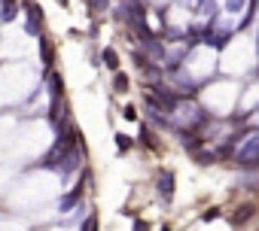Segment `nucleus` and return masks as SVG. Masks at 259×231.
I'll return each instance as SVG.
<instances>
[{
	"label": "nucleus",
	"mask_w": 259,
	"mask_h": 231,
	"mask_svg": "<svg viewBox=\"0 0 259 231\" xmlns=\"http://www.w3.org/2000/svg\"><path fill=\"white\" fill-rule=\"evenodd\" d=\"M183 146H186V149H192V152H195V149H198V146H201V137H195V134H186V131H183Z\"/></svg>",
	"instance_id": "1a4fd4ad"
},
{
	"label": "nucleus",
	"mask_w": 259,
	"mask_h": 231,
	"mask_svg": "<svg viewBox=\"0 0 259 231\" xmlns=\"http://www.w3.org/2000/svg\"><path fill=\"white\" fill-rule=\"evenodd\" d=\"M58 4H67V0H58Z\"/></svg>",
	"instance_id": "f3484780"
},
{
	"label": "nucleus",
	"mask_w": 259,
	"mask_h": 231,
	"mask_svg": "<svg viewBox=\"0 0 259 231\" xmlns=\"http://www.w3.org/2000/svg\"><path fill=\"white\" fill-rule=\"evenodd\" d=\"M125 119L128 122H138V109L135 106H125Z\"/></svg>",
	"instance_id": "4468645a"
},
{
	"label": "nucleus",
	"mask_w": 259,
	"mask_h": 231,
	"mask_svg": "<svg viewBox=\"0 0 259 231\" xmlns=\"http://www.w3.org/2000/svg\"><path fill=\"white\" fill-rule=\"evenodd\" d=\"M116 143H119V149L125 152L128 146H132V137H125V134H116Z\"/></svg>",
	"instance_id": "f8f14e48"
},
{
	"label": "nucleus",
	"mask_w": 259,
	"mask_h": 231,
	"mask_svg": "<svg viewBox=\"0 0 259 231\" xmlns=\"http://www.w3.org/2000/svg\"><path fill=\"white\" fill-rule=\"evenodd\" d=\"M101 61H104V67H107L110 73H116V70H119V55H116L113 49H104V55H101Z\"/></svg>",
	"instance_id": "423d86ee"
},
{
	"label": "nucleus",
	"mask_w": 259,
	"mask_h": 231,
	"mask_svg": "<svg viewBox=\"0 0 259 231\" xmlns=\"http://www.w3.org/2000/svg\"><path fill=\"white\" fill-rule=\"evenodd\" d=\"M49 88H52V100H61V97H64V79H61L58 73L49 76Z\"/></svg>",
	"instance_id": "39448f33"
},
{
	"label": "nucleus",
	"mask_w": 259,
	"mask_h": 231,
	"mask_svg": "<svg viewBox=\"0 0 259 231\" xmlns=\"http://www.w3.org/2000/svg\"><path fill=\"white\" fill-rule=\"evenodd\" d=\"M128 85H132V82H128V76H125L122 70H116V73H113V88L122 94V91H128Z\"/></svg>",
	"instance_id": "0eeeda50"
},
{
	"label": "nucleus",
	"mask_w": 259,
	"mask_h": 231,
	"mask_svg": "<svg viewBox=\"0 0 259 231\" xmlns=\"http://www.w3.org/2000/svg\"><path fill=\"white\" fill-rule=\"evenodd\" d=\"M85 183H89V174H82V177H79L76 189H73V192H70L67 198H61V201H58V207H61V210H70V207H73V204H76V201L82 198V189H85Z\"/></svg>",
	"instance_id": "20e7f679"
},
{
	"label": "nucleus",
	"mask_w": 259,
	"mask_h": 231,
	"mask_svg": "<svg viewBox=\"0 0 259 231\" xmlns=\"http://www.w3.org/2000/svg\"><path fill=\"white\" fill-rule=\"evenodd\" d=\"M250 216H253V207H241V210H238V216H235V222L241 225V222H247Z\"/></svg>",
	"instance_id": "9d476101"
},
{
	"label": "nucleus",
	"mask_w": 259,
	"mask_h": 231,
	"mask_svg": "<svg viewBox=\"0 0 259 231\" xmlns=\"http://www.w3.org/2000/svg\"><path fill=\"white\" fill-rule=\"evenodd\" d=\"M89 7H92L95 13H104V10L110 7V0H89Z\"/></svg>",
	"instance_id": "9b49d317"
},
{
	"label": "nucleus",
	"mask_w": 259,
	"mask_h": 231,
	"mask_svg": "<svg viewBox=\"0 0 259 231\" xmlns=\"http://www.w3.org/2000/svg\"><path fill=\"white\" fill-rule=\"evenodd\" d=\"M82 231H98V219H95V216H89V219L82 222Z\"/></svg>",
	"instance_id": "ddd939ff"
},
{
	"label": "nucleus",
	"mask_w": 259,
	"mask_h": 231,
	"mask_svg": "<svg viewBox=\"0 0 259 231\" xmlns=\"http://www.w3.org/2000/svg\"><path fill=\"white\" fill-rule=\"evenodd\" d=\"M147 228H150L147 222H138V225H135V231H147Z\"/></svg>",
	"instance_id": "dca6fc26"
},
{
	"label": "nucleus",
	"mask_w": 259,
	"mask_h": 231,
	"mask_svg": "<svg viewBox=\"0 0 259 231\" xmlns=\"http://www.w3.org/2000/svg\"><path fill=\"white\" fill-rule=\"evenodd\" d=\"M25 10H28V34L40 37V28H43V10L34 4V0H28V4H25Z\"/></svg>",
	"instance_id": "f03ea898"
},
{
	"label": "nucleus",
	"mask_w": 259,
	"mask_h": 231,
	"mask_svg": "<svg viewBox=\"0 0 259 231\" xmlns=\"http://www.w3.org/2000/svg\"><path fill=\"white\" fill-rule=\"evenodd\" d=\"M141 134H144V143H147V146H156V140H153V134H150V128H144Z\"/></svg>",
	"instance_id": "2eb2a0df"
},
{
	"label": "nucleus",
	"mask_w": 259,
	"mask_h": 231,
	"mask_svg": "<svg viewBox=\"0 0 259 231\" xmlns=\"http://www.w3.org/2000/svg\"><path fill=\"white\" fill-rule=\"evenodd\" d=\"M40 55H43V64H46V67H52L55 55H52V46H49V40H43V37H40Z\"/></svg>",
	"instance_id": "6e6552de"
},
{
	"label": "nucleus",
	"mask_w": 259,
	"mask_h": 231,
	"mask_svg": "<svg viewBox=\"0 0 259 231\" xmlns=\"http://www.w3.org/2000/svg\"><path fill=\"white\" fill-rule=\"evenodd\" d=\"M159 198H162L165 204L174 198V174H171V170H162V174H159Z\"/></svg>",
	"instance_id": "7ed1b4c3"
},
{
	"label": "nucleus",
	"mask_w": 259,
	"mask_h": 231,
	"mask_svg": "<svg viewBox=\"0 0 259 231\" xmlns=\"http://www.w3.org/2000/svg\"><path fill=\"white\" fill-rule=\"evenodd\" d=\"M256 158H259V137L250 134L247 143H244L241 152H238V164H241V167H256Z\"/></svg>",
	"instance_id": "f257e3e1"
}]
</instances>
